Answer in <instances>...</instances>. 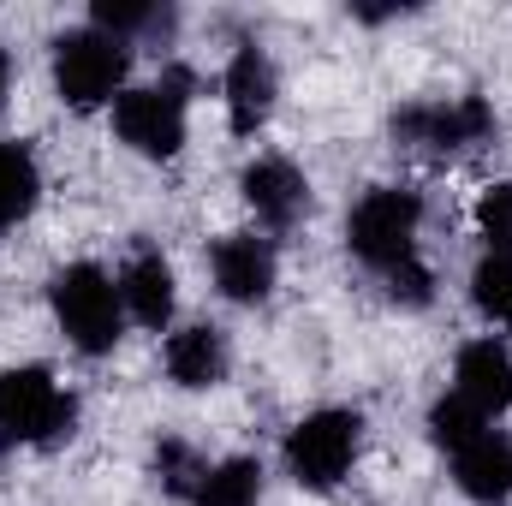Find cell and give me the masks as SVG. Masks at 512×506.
Wrapping results in <instances>:
<instances>
[{"instance_id": "ffe728a7", "label": "cell", "mask_w": 512, "mask_h": 506, "mask_svg": "<svg viewBox=\"0 0 512 506\" xmlns=\"http://www.w3.org/2000/svg\"><path fill=\"white\" fill-rule=\"evenodd\" d=\"M203 471H209V465H197V459H191L179 441H161V447H155V477H161L173 495H197Z\"/></svg>"}, {"instance_id": "7402d4cb", "label": "cell", "mask_w": 512, "mask_h": 506, "mask_svg": "<svg viewBox=\"0 0 512 506\" xmlns=\"http://www.w3.org/2000/svg\"><path fill=\"white\" fill-rule=\"evenodd\" d=\"M143 24H155L149 6H137V0H96V30H108V36L126 42L131 30H143Z\"/></svg>"}, {"instance_id": "44dd1931", "label": "cell", "mask_w": 512, "mask_h": 506, "mask_svg": "<svg viewBox=\"0 0 512 506\" xmlns=\"http://www.w3.org/2000/svg\"><path fill=\"white\" fill-rule=\"evenodd\" d=\"M387 292H393V304H429V298H435V274L411 256V262H399V268L387 274Z\"/></svg>"}, {"instance_id": "8992f818", "label": "cell", "mask_w": 512, "mask_h": 506, "mask_svg": "<svg viewBox=\"0 0 512 506\" xmlns=\"http://www.w3.org/2000/svg\"><path fill=\"white\" fill-rule=\"evenodd\" d=\"M185 72H167V84H137L114 102V131L120 143L149 155V161H173L185 149Z\"/></svg>"}, {"instance_id": "6da1fadb", "label": "cell", "mask_w": 512, "mask_h": 506, "mask_svg": "<svg viewBox=\"0 0 512 506\" xmlns=\"http://www.w3.org/2000/svg\"><path fill=\"white\" fill-rule=\"evenodd\" d=\"M48 304H54V322L66 328V340L90 358L114 352L120 346V328H126V304H120V280L96 262H66L48 286Z\"/></svg>"}, {"instance_id": "5bb4252c", "label": "cell", "mask_w": 512, "mask_h": 506, "mask_svg": "<svg viewBox=\"0 0 512 506\" xmlns=\"http://www.w3.org/2000/svg\"><path fill=\"white\" fill-rule=\"evenodd\" d=\"M120 304L143 328H167L173 322V262L161 251H137L120 268Z\"/></svg>"}, {"instance_id": "9c48e42d", "label": "cell", "mask_w": 512, "mask_h": 506, "mask_svg": "<svg viewBox=\"0 0 512 506\" xmlns=\"http://www.w3.org/2000/svg\"><path fill=\"white\" fill-rule=\"evenodd\" d=\"M239 191L256 209V221H268V227H292L310 209V179L286 155H256L245 167V179H239Z\"/></svg>"}, {"instance_id": "8fae6325", "label": "cell", "mask_w": 512, "mask_h": 506, "mask_svg": "<svg viewBox=\"0 0 512 506\" xmlns=\"http://www.w3.org/2000/svg\"><path fill=\"white\" fill-rule=\"evenodd\" d=\"M221 90H227V126L239 131V137L268 126V114H274V66H268L262 48H239L227 60Z\"/></svg>"}, {"instance_id": "2e32d148", "label": "cell", "mask_w": 512, "mask_h": 506, "mask_svg": "<svg viewBox=\"0 0 512 506\" xmlns=\"http://www.w3.org/2000/svg\"><path fill=\"white\" fill-rule=\"evenodd\" d=\"M36 191H42L36 161H30L18 143H0V227L24 221V215L36 209Z\"/></svg>"}, {"instance_id": "e0dca14e", "label": "cell", "mask_w": 512, "mask_h": 506, "mask_svg": "<svg viewBox=\"0 0 512 506\" xmlns=\"http://www.w3.org/2000/svg\"><path fill=\"white\" fill-rule=\"evenodd\" d=\"M471 304H477L489 322L512 328V256L507 251H489L477 262V274H471Z\"/></svg>"}, {"instance_id": "4fadbf2b", "label": "cell", "mask_w": 512, "mask_h": 506, "mask_svg": "<svg viewBox=\"0 0 512 506\" xmlns=\"http://www.w3.org/2000/svg\"><path fill=\"white\" fill-rule=\"evenodd\" d=\"M453 483L471 495V501H507L512 495V441L501 429H483L477 441H465L453 453Z\"/></svg>"}, {"instance_id": "7c38bea8", "label": "cell", "mask_w": 512, "mask_h": 506, "mask_svg": "<svg viewBox=\"0 0 512 506\" xmlns=\"http://www.w3.org/2000/svg\"><path fill=\"white\" fill-rule=\"evenodd\" d=\"M161 364H167V376L179 381V387H191V393L221 387V376H227V334L209 328V322H191V328L167 334Z\"/></svg>"}, {"instance_id": "52a82bcc", "label": "cell", "mask_w": 512, "mask_h": 506, "mask_svg": "<svg viewBox=\"0 0 512 506\" xmlns=\"http://www.w3.org/2000/svg\"><path fill=\"white\" fill-rule=\"evenodd\" d=\"M393 137L405 143H423V149H471V143H489L495 137V108L483 96H465V102H435V108H405L393 114Z\"/></svg>"}, {"instance_id": "9a60e30c", "label": "cell", "mask_w": 512, "mask_h": 506, "mask_svg": "<svg viewBox=\"0 0 512 506\" xmlns=\"http://www.w3.org/2000/svg\"><path fill=\"white\" fill-rule=\"evenodd\" d=\"M191 501L197 506H256L262 501V465L256 459H221V465H209Z\"/></svg>"}, {"instance_id": "30bf717a", "label": "cell", "mask_w": 512, "mask_h": 506, "mask_svg": "<svg viewBox=\"0 0 512 506\" xmlns=\"http://www.w3.org/2000/svg\"><path fill=\"white\" fill-rule=\"evenodd\" d=\"M453 393L483 417L512 411V352L501 340H471L453 364Z\"/></svg>"}, {"instance_id": "d6986e66", "label": "cell", "mask_w": 512, "mask_h": 506, "mask_svg": "<svg viewBox=\"0 0 512 506\" xmlns=\"http://www.w3.org/2000/svg\"><path fill=\"white\" fill-rule=\"evenodd\" d=\"M477 233L489 239V251L512 256V185H489L477 197Z\"/></svg>"}, {"instance_id": "5b68a950", "label": "cell", "mask_w": 512, "mask_h": 506, "mask_svg": "<svg viewBox=\"0 0 512 506\" xmlns=\"http://www.w3.org/2000/svg\"><path fill=\"white\" fill-rule=\"evenodd\" d=\"M417 221H423V197L405 185H376L358 197L352 221H346V245L364 256L370 268L393 274L399 262L417 256Z\"/></svg>"}, {"instance_id": "3957f363", "label": "cell", "mask_w": 512, "mask_h": 506, "mask_svg": "<svg viewBox=\"0 0 512 506\" xmlns=\"http://www.w3.org/2000/svg\"><path fill=\"white\" fill-rule=\"evenodd\" d=\"M126 72H131V48L108 30H66L54 42V90L66 108H102L126 96Z\"/></svg>"}, {"instance_id": "603a6c76", "label": "cell", "mask_w": 512, "mask_h": 506, "mask_svg": "<svg viewBox=\"0 0 512 506\" xmlns=\"http://www.w3.org/2000/svg\"><path fill=\"white\" fill-rule=\"evenodd\" d=\"M6 78H12V66H6V48H0V102H6Z\"/></svg>"}, {"instance_id": "ac0fdd59", "label": "cell", "mask_w": 512, "mask_h": 506, "mask_svg": "<svg viewBox=\"0 0 512 506\" xmlns=\"http://www.w3.org/2000/svg\"><path fill=\"white\" fill-rule=\"evenodd\" d=\"M483 429H489V417H483V411H471L459 393L435 399V411H429V435H435L447 453H459V447H465V441H477Z\"/></svg>"}, {"instance_id": "7a4b0ae2", "label": "cell", "mask_w": 512, "mask_h": 506, "mask_svg": "<svg viewBox=\"0 0 512 506\" xmlns=\"http://www.w3.org/2000/svg\"><path fill=\"white\" fill-rule=\"evenodd\" d=\"M358 447H364V417H358V411H340V405L310 411V417L292 423V435H286V477H292L298 489L328 495V489H340L346 471L358 465Z\"/></svg>"}, {"instance_id": "277c9868", "label": "cell", "mask_w": 512, "mask_h": 506, "mask_svg": "<svg viewBox=\"0 0 512 506\" xmlns=\"http://www.w3.org/2000/svg\"><path fill=\"white\" fill-rule=\"evenodd\" d=\"M78 405L42 364H18L0 376V447H48L72 429Z\"/></svg>"}, {"instance_id": "ba28073f", "label": "cell", "mask_w": 512, "mask_h": 506, "mask_svg": "<svg viewBox=\"0 0 512 506\" xmlns=\"http://www.w3.org/2000/svg\"><path fill=\"white\" fill-rule=\"evenodd\" d=\"M209 268H215L221 298H233V304H262V298L274 292V245L256 239V233H227V239H215Z\"/></svg>"}]
</instances>
